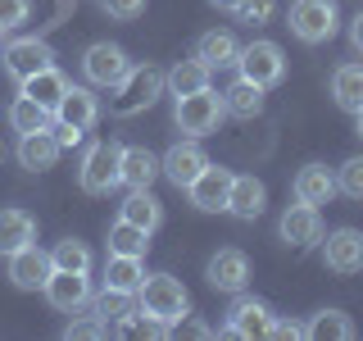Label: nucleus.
<instances>
[{
	"instance_id": "obj_1",
	"label": "nucleus",
	"mask_w": 363,
	"mask_h": 341,
	"mask_svg": "<svg viewBox=\"0 0 363 341\" xmlns=\"http://www.w3.org/2000/svg\"><path fill=\"white\" fill-rule=\"evenodd\" d=\"M286 28L304 45H327L340 32V5L336 0H291Z\"/></svg>"
},
{
	"instance_id": "obj_2",
	"label": "nucleus",
	"mask_w": 363,
	"mask_h": 341,
	"mask_svg": "<svg viewBox=\"0 0 363 341\" xmlns=\"http://www.w3.org/2000/svg\"><path fill=\"white\" fill-rule=\"evenodd\" d=\"M136 310L164 318V323L173 328L177 318L191 314V296H186V287H182L173 273H145V282L136 287Z\"/></svg>"
},
{
	"instance_id": "obj_3",
	"label": "nucleus",
	"mask_w": 363,
	"mask_h": 341,
	"mask_svg": "<svg viewBox=\"0 0 363 341\" xmlns=\"http://www.w3.org/2000/svg\"><path fill=\"white\" fill-rule=\"evenodd\" d=\"M223 91H213V87H200V91H191V96H177V105H173V123H177V132L182 136H209V132H218V123H223Z\"/></svg>"
},
{
	"instance_id": "obj_4",
	"label": "nucleus",
	"mask_w": 363,
	"mask_h": 341,
	"mask_svg": "<svg viewBox=\"0 0 363 341\" xmlns=\"http://www.w3.org/2000/svg\"><path fill=\"white\" fill-rule=\"evenodd\" d=\"M118 105H113V114L118 119H132V114H141V109H150L159 96H164V68H155V64H132L128 68V77H123L118 87Z\"/></svg>"
},
{
	"instance_id": "obj_5",
	"label": "nucleus",
	"mask_w": 363,
	"mask_h": 341,
	"mask_svg": "<svg viewBox=\"0 0 363 341\" xmlns=\"http://www.w3.org/2000/svg\"><path fill=\"white\" fill-rule=\"evenodd\" d=\"M236 73H241L245 82L268 91L286 77V50H281L277 41H250V45H241V55H236Z\"/></svg>"
},
{
	"instance_id": "obj_6",
	"label": "nucleus",
	"mask_w": 363,
	"mask_h": 341,
	"mask_svg": "<svg viewBox=\"0 0 363 341\" xmlns=\"http://www.w3.org/2000/svg\"><path fill=\"white\" fill-rule=\"evenodd\" d=\"M118 159H123V146H118V141H96V146L82 155L77 187H82L86 196H109V191L118 187Z\"/></svg>"
},
{
	"instance_id": "obj_7",
	"label": "nucleus",
	"mask_w": 363,
	"mask_h": 341,
	"mask_svg": "<svg viewBox=\"0 0 363 341\" xmlns=\"http://www.w3.org/2000/svg\"><path fill=\"white\" fill-rule=\"evenodd\" d=\"M128 50L123 45H113V41H96V45H86L82 50V77L91 87H118L123 77H128Z\"/></svg>"
},
{
	"instance_id": "obj_8",
	"label": "nucleus",
	"mask_w": 363,
	"mask_h": 341,
	"mask_svg": "<svg viewBox=\"0 0 363 341\" xmlns=\"http://www.w3.org/2000/svg\"><path fill=\"white\" fill-rule=\"evenodd\" d=\"M5 73L14 77V82H28L32 73H41V68H50L55 64V45L45 41V37H14L5 45Z\"/></svg>"
},
{
	"instance_id": "obj_9",
	"label": "nucleus",
	"mask_w": 363,
	"mask_h": 341,
	"mask_svg": "<svg viewBox=\"0 0 363 341\" xmlns=\"http://www.w3.org/2000/svg\"><path fill=\"white\" fill-rule=\"evenodd\" d=\"M268 323H272V305L259 301V296H241V291H236L223 332L227 337H241V341H255V337H268Z\"/></svg>"
},
{
	"instance_id": "obj_10",
	"label": "nucleus",
	"mask_w": 363,
	"mask_h": 341,
	"mask_svg": "<svg viewBox=\"0 0 363 341\" xmlns=\"http://www.w3.org/2000/svg\"><path fill=\"white\" fill-rule=\"evenodd\" d=\"M277 237L295 250H309L313 242H323V214H318V205H304V200L286 205L277 219Z\"/></svg>"
},
{
	"instance_id": "obj_11",
	"label": "nucleus",
	"mask_w": 363,
	"mask_h": 341,
	"mask_svg": "<svg viewBox=\"0 0 363 341\" xmlns=\"http://www.w3.org/2000/svg\"><path fill=\"white\" fill-rule=\"evenodd\" d=\"M41 291L60 314H82L86 301H91V278L86 273H73V269H50V278H45Z\"/></svg>"
},
{
	"instance_id": "obj_12",
	"label": "nucleus",
	"mask_w": 363,
	"mask_h": 341,
	"mask_svg": "<svg viewBox=\"0 0 363 341\" xmlns=\"http://www.w3.org/2000/svg\"><path fill=\"white\" fill-rule=\"evenodd\" d=\"M204 164H209V155L200 151V141H196V136H186V141L168 146V155H159V173L173 182L177 191H186L191 182L200 178V168H204Z\"/></svg>"
},
{
	"instance_id": "obj_13",
	"label": "nucleus",
	"mask_w": 363,
	"mask_h": 341,
	"mask_svg": "<svg viewBox=\"0 0 363 341\" xmlns=\"http://www.w3.org/2000/svg\"><path fill=\"white\" fill-rule=\"evenodd\" d=\"M323 264L332 269V273H340V278L363 273V232H359V227H336V232H327Z\"/></svg>"
},
{
	"instance_id": "obj_14",
	"label": "nucleus",
	"mask_w": 363,
	"mask_h": 341,
	"mask_svg": "<svg viewBox=\"0 0 363 341\" xmlns=\"http://www.w3.org/2000/svg\"><path fill=\"white\" fill-rule=\"evenodd\" d=\"M204 282H209L213 291H227V296L245 291V282H250V259H245V250L227 246V250H218V255H209V264H204Z\"/></svg>"
},
{
	"instance_id": "obj_15",
	"label": "nucleus",
	"mask_w": 363,
	"mask_h": 341,
	"mask_svg": "<svg viewBox=\"0 0 363 341\" xmlns=\"http://www.w3.org/2000/svg\"><path fill=\"white\" fill-rule=\"evenodd\" d=\"M227 191H232V168L204 164L200 178L186 187V196H191V205H196L200 214H218V210H227Z\"/></svg>"
},
{
	"instance_id": "obj_16",
	"label": "nucleus",
	"mask_w": 363,
	"mask_h": 341,
	"mask_svg": "<svg viewBox=\"0 0 363 341\" xmlns=\"http://www.w3.org/2000/svg\"><path fill=\"white\" fill-rule=\"evenodd\" d=\"M45 278H50V255L37 250V242H28L23 250L9 255V282H14L18 291H41Z\"/></svg>"
},
{
	"instance_id": "obj_17",
	"label": "nucleus",
	"mask_w": 363,
	"mask_h": 341,
	"mask_svg": "<svg viewBox=\"0 0 363 341\" xmlns=\"http://www.w3.org/2000/svg\"><path fill=\"white\" fill-rule=\"evenodd\" d=\"M268 205V187L255 173H232V191H227V214H236L241 223H255Z\"/></svg>"
},
{
	"instance_id": "obj_18",
	"label": "nucleus",
	"mask_w": 363,
	"mask_h": 341,
	"mask_svg": "<svg viewBox=\"0 0 363 341\" xmlns=\"http://www.w3.org/2000/svg\"><path fill=\"white\" fill-rule=\"evenodd\" d=\"M55 123H68V128H82V132L96 128L100 123V100L91 96V87L68 82V91L60 96V105H55Z\"/></svg>"
},
{
	"instance_id": "obj_19",
	"label": "nucleus",
	"mask_w": 363,
	"mask_h": 341,
	"mask_svg": "<svg viewBox=\"0 0 363 341\" xmlns=\"http://www.w3.org/2000/svg\"><path fill=\"white\" fill-rule=\"evenodd\" d=\"M159 173V155L150 146H123V159H118V187L128 191H141V187H155Z\"/></svg>"
},
{
	"instance_id": "obj_20",
	"label": "nucleus",
	"mask_w": 363,
	"mask_h": 341,
	"mask_svg": "<svg viewBox=\"0 0 363 341\" xmlns=\"http://www.w3.org/2000/svg\"><path fill=\"white\" fill-rule=\"evenodd\" d=\"M60 141H55V123L41 132H23L18 136V164L28 168V173H45V168H55V159H60Z\"/></svg>"
},
{
	"instance_id": "obj_21",
	"label": "nucleus",
	"mask_w": 363,
	"mask_h": 341,
	"mask_svg": "<svg viewBox=\"0 0 363 341\" xmlns=\"http://www.w3.org/2000/svg\"><path fill=\"white\" fill-rule=\"evenodd\" d=\"M291 191H295V200H304V205H327L336 196V173L327 164H304L291 182Z\"/></svg>"
},
{
	"instance_id": "obj_22",
	"label": "nucleus",
	"mask_w": 363,
	"mask_h": 341,
	"mask_svg": "<svg viewBox=\"0 0 363 341\" xmlns=\"http://www.w3.org/2000/svg\"><path fill=\"white\" fill-rule=\"evenodd\" d=\"M332 100H336V109H345V114L363 109V64L359 60H345V64L332 68Z\"/></svg>"
},
{
	"instance_id": "obj_23",
	"label": "nucleus",
	"mask_w": 363,
	"mask_h": 341,
	"mask_svg": "<svg viewBox=\"0 0 363 341\" xmlns=\"http://www.w3.org/2000/svg\"><path fill=\"white\" fill-rule=\"evenodd\" d=\"M236 55H241V41L232 37L227 28H213V32H204V37L196 41V60L209 68H236Z\"/></svg>"
},
{
	"instance_id": "obj_24",
	"label": "nucleus",
	"mask_w": 363,
	"mask_h": 341,
	"mask_svg": "<svg viewBox=\"0 0 363 341\" xmlns=\"http://www.w3.org/2000/svg\"><path fill=\"white\" fill-rule=\"evenodd\" d=\"M118 219L136 223L141 232H159L164 227V205H159V196L150 187H141V191H128V200L118 205Z\"/></svg>"
},
{
	"instance_id": "obj_25",
	"label": "nucleus",
	"mask_w": 363,
	"mask_h": 341,
	"mask_svg": "<svg viewBox=\"0 0 363 341\" xmlns=\"http://www.w3.org/2000/svg\"><path fill=\"white\" fill-rule=\"evenodd\" d=\"M28 242H37V219L28 210H0V255H14Z\"/></svg>"
},
{
	"instance_id": "obj_26",
	"label": "nucleus",
	"mask_w": 363,
	"mask_h": 341,
	"mask_svg": "<svg viewBox=\"0 0 363 341\" xmlns=\"http://www.w3.org/2000/svg\"><path fill=\"white\" fill-rule=\"evenodd\" d=\"M145 282V259L141 255H109L105 259V287L109 291H128L136 296V287Z\"/></svg>"
},
{
	"instance_id": "obj_27",
	"label": "nucleus",
	"mask_w": 363,
	"mask_h": 341,
	"mask_svg": "<svg viewBox=\"0 0 363 341\" xmlns=\"http://www.w3.org/2000/svg\"><path fill=\"white\" fill-rule=\"evenodd\" d=\"M18 91H23V96H32L37 105H45V109L55 114V105H60V96L68 91V77H64L60 68L50 64V68H41V73H32L28 82H18Z\"/></svg>"
},
{
	"instance_id": "obj_28",
	"label": "nucleus",
	"mask_w": 363,
	"mask_h": 341,
	"mask_svg": "<svg viewBox=\"0 0 363 341\" xmlns=\"http://www.w3.org/2000/svg\"><path fill=\"white\" fill-rule=\"evenodd\" d=\"M304 337L309 341H350L354 337V318L345 310H318L309 323H304Z\"/></svg>"
},
{
	"instance_id": "obj_29",
	"label": "nucleus",
	"mask_w": 363,
	"mask_h": 341,
	"mask_svg": "<svg viewBox=\"0 0 363 341\" xmlns=\"http://www.w3.org/2000/svg\"><path fill=\"white\" fill-rule=\"evenodd\" d=\"M223 109L236 114V119H259V114H264V87L236 77V82L223 91Z\"/></svg>"
},
{
	"instance_id": "obj_30",
	"label": "nucleus",
	"mask_w": 363,
	"mask_h": 341,
	"mask_svg": "<svg viewBox=\"0 0 363 341\" xmlns=\"http://www.w3.org/2000/svg\"><path fill=\"white\" fill-rule=\"evenodd\" d=\"M164 87L173 91V100H177V96H191V91L209 87V68H204L196 55H191V60H177V64L164 73Z\"/></svg>"
},
{
	"instance_id": "obj_31",
	"label": "nucleus",
	"mask_w": 363,
	"mask_h": 341,
	"mask_svg": "<svg viewBox=\"0 0 363 341\" xmlns=\"http://www.w3.org/2000/svg\"><path fill=\"white\" fill-rule=\"evenodd\" d=\"M50 123H55V114L45 109V105H37L32 96H23V91H18L14 105H9V128L23 136V132H41V128H50Z\"/></svg>"
},
{
	"instance_id": "obj_32",
	"label": "nucleus",
	"mask_w": 363,
	"mask_h": 341,
	"mask_svg": "<svg viewBox=\"0 0 363 341\" xmlns=\"http://www.w3.org/2000/svg\"><path fill=\"white\" fill-rule=\"evenodd\" d=\"M132 301H136V296H128V291H109V287H105L100 296H91V301H86V310L96 314L100 323L109 328V337H113V323H118L123 314H132V310H136Z\"/></svg>"
},
{
	"instance_id": "obj_33",
	"label": "nucleus",
	"mask_w": 363,
	"mask_h": 341,
	"mask_svg": "<svg viewBox=\"0 0 363 341\" xmlns=\"http://www.w3.org/2000/svg\"><path fill=\"white\" fill-rule=\"evenodd\" d=\"M113 337H173V328L164 323V318H155V314H145V310H132V314H123L118 323H113Z\"/></svg>"
},
{
	"instance_id": "obj_34",
	"label": "nucleus",
	"mask_w": 363,
	"mask_h": 341,
	"mask_svg": "<svg viewBox=\"0 0 363 341\" xmlns=\"http://www.w3.org/2000/svg\"><path fill=\"white\" fill-rule=\"evenodd\" d=\"M145 250H150V232H141L136 223L118 219L109 227V255H141L145 259Z\"/></svg>"
},
{
	"instance_id": "obj_35",
	"label": "nucleus",
	"mask_w": 363,
	"mask_h": 341,
	"mask_svg": "<svg viewBox=\"0 0 363 341\" xmlns=\"http://www.w3.org/2000/svg\"><path fill=\"white\" fill-rule=\"evenodd\" d=\"M50 269L91 273V250H86V242H77V237H64V242L50 250Z\"/></svg>"
},
{
	"instance_id": "obj_36",
	"label": "nucleus",
	"mask_w": 363,
	"mask_h": 341,
	"mask_svg": "<svg viewBox=\"0 0 363 341\" xmlns=\"http://www.w3.org/2000/svg\"><path fill=\"white\" fill-rule=\"evenodd\" d=\"M336 191L350 200H363V155H350L345 164L336 168Z\"/></svg>"
},
{
	"instance_id": "obj_37",
	"label": "nucleus",
	"mask_w": 363,
	"mask_h": 341,
	"mask_svg": "<svg viewBox=\"0 0 363 341\" xmlns=\"http://www.w3.org/2000/svg\"><path fill=\"white\" fill-rule=\"evenodd\" d=\"M28 18H32V0H0V37L18 32Z\"/></svg>"
},
{
	"instance_id": "obj_38",
	"label": "nucleus",
	"mask_w": 363,
	"mask_h": 341,
	"mask_svg": "<svg viewBox=\"0 0 363 341\" xmlns=\"http://www.w3.org/2000/svg\"><path fill=\"white\" fill-rule=\"evenodd\" d=\"M145 5L150 0H100V14L113 18V23H132V18L145 14Z\"/></svg>"
},
{
	"instance_id": "obj_39",
	"label": "nucleus",
	"mask_w": 363,
	"mask_h": 341,
	"mask_svg": "<svg viewBox=\"0 0 363 341\" xmlns=\"http://www.w3.org/2000/svg\"><path fill=\"white\" fill-rule=\"evenodd\" d=\"M272 9H277V0H236L232 14L241 18V23H268Z\"/></svg>"
},
{
	"instance_id": "obj_40",
	"label": "nucleus",
	"mask_w": 363,
	"mask_h": 341,
	"mask_svg": "<svg viewBox=\"0 0 363 341\" xmlns=\"http://www.w3.org/2000/svg\"><path fill=\"white\" fill-rule=\"evenodd\" d=\"M64 337H68V341H73V337H109V328L100 323L91 310H82V318H73V323L64 328Z\"/></svg>"
},
{
	"instance_id": "obj_41",
	"label": "nucleus",
	"mask_w": 363,
	"mask_h": 341,
	"mask_svg": "<svg viewBox=\"0 0 363 341\" xmlns=\"http://www.w3.org/2000/svg\"><path fill=\"white\" fill-rule=\"evenodd\" d=\"M268 337L295 341V337H304V323H295V318H277V314H272V323H268Z\"/></svg>"
},
{
	"instance_id": "obj_42",
	"label": "nucleus",
	"mask_w": 363,
	"mask_h": 341,
	"mask_svg": "<svg viewBox=\"0 0 363 341\" xmlns=\"http://www.w3.org/2000/svg\"><path fill=\"white\" fill-rule=\"evenodd\" d=\"M173 337H200V341H204V337H213V328L186 314V318H177V323H173Z\"/></svg>"
},
{
	"instance_id": "obj_43",
	"label": "nucleus",
	"mask_w": 363,
	"mask_h": 341,
	"mask_svg": "<svg viewBox=\"0 0 363 341\" xmlns=\"http://www.w3.org/2000/svg\"><path fill=\"white\" fill-rule=\"evenodd\" d=\"M82 128H68V123H55V141H60V151H73V146H82Z\"/></svg>"
},
{
	"instance_id": "obj_44",
	"label": "nucleus",
	"mask_w": 363,
	"mask_h": 341,
	"mask_svg": "<svg viewBox=\"0 0 363 341\" xmlns=\"http://www.w3.org/2000/svg\"><path fill=\"white\" fill-rule=\"evenodd\" d=\"M350 50L363 55V9H359L354 18H350Z\"/></svg>"
},
{
	"instance_id": "obj_45",
	"label": "nucleus",
	"mask_w": 363,
	"mask_h": 341,
	"mask_svg": "<svg viewBox=\"0 0 363 341\" xmlns=\"http://www.w3.org/2000/svg\"><path fill=\"white\" fill-rule=\"evenodd\" d=\"M209 5H218V9H236V0H209Z\"/></svg>"
},
{
	"instance_id": "obj_46",
	"label": "nucleus",
	"mask_w": 363,
	"mask_h": 341,
	"mask_svg": "<svg viewBox=\"0 0 363 341\" xmlns=\"http://www.w3.org/2000/svg\"><path fill=\"white\" fill-rule=\"evenodd\" d=\"M354 132H359V136H363V109H359V114H354Z\"/></svg>"
}]
</instances>
